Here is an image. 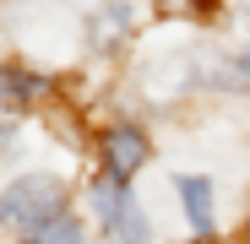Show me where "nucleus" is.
I'll list each match as a JSON object with an SVG mask.
<instances>
[{
    "mask_svg": "<svg viewBox=\"0 0 250 244\" xmlns=\"http://www.w3.org/2000/svg\"><path fill=\"white\" fill-rule=\"evenodd\" d=\"M60 212H65V185H60L55 174H27L22 185L6 190V217L22 223L27 233H33V228H44V223L60 217Z\"/></svg>",
    "mask_w": 250,
    "mask_h": 244,
    "instance_id": "1",
    "label": "nucleus"
},
{
    "mask_svg": "<svg viewBox=\"0 0 250 244\" xmlns=\"http://www.w3.org/2000/svg\"><path fill=\"white\" fill-rule=\"evenodd\" d=\"M93 212H98L109 244H142V239H147V223H142V212H136V201L125 195V179H114V174H104V179L93 185Z\"/></svg>",
    "mask_w": 250,
    "mask_h": 244,
    "instance_id": "2",
    "label": "nucleus"
},
{
    "mask_svg": "<svg viewBox=\"0 0 250 244\" xmlns=\"http://www.w3.org/2000/svg\"><path fill=\"white\" fill-rule=\"evenodd\" d=\"M142 163H147V136H142L136 125H114V131L104 136V169H109L114 179H131Z\"/></svg>",
    "mask_w": 250,
    "mask_h": 244,
    "instance_id": "3",
    "label": "nucleus"
},
{
    "mask_svg": "<svg viewBox=\"0 0 250 244\" xmlns=\"http://www.w3.org/2000/svg\"><path fill=\"white\" fill-rule=\"evenodd\" d=\"M180 195H185V212H190V228L196 233H212V185L207 179H180Z\"/></svg>",
    "mask_w": 250,
    "mask_h": 244,
    "instance_id": "4",
    "label": "nucleus"
},
{
    "mask_svg": "<svg viewBox=\"0 0 250 244\" xmlns=\"http://www.w3.org/2000/svg\"><path fill=\"white\" fill-rule=\"evenodd\" d=\"M27 244H82V228L60 212V217H49L44 228H33V233H27Z\"/></svg>",
    "mask_w": 250,
    "mask_h": 244,
    "instance_id": "5",
    "label": "nucleus"
},
{
    "mask_svg": "<svg viewBox=\"0 0 250 244\" xmlns=\"http://www.w3.org/2000/svg\"><path fill=\"white\" fill-rule=\"evenodd\" d=\"M27 98H38V76H27V71H6V103H27Z\"/></svg>",
    "mask_w": 250,
    "mask_h": 244,
    "instance_id": "6",
    "label": "nucleus"
},
{
    "mask_svg": "<svg viewBox=\"0 0 250 244\" xmlns=\"http://www.w3.org/2000/svg\"><path fill=\"white\" fill-rule=\"evenodd\" d=\"M120 27H125V11L114 6V17H98V27H93L98 38H93V44H98V49H114V44H120Z\"/></svg>",
    "mask_w": 250,
    "mask_h": 244,
    "instance_id": "7",
    "label": "nucleus"
},
{
    "mask_svg": "<svg viewBox=\"0 0 250 244\" xmlns=\"http://www.w3.org/2000/svg\"><path fill=\"white\" fill-rule=\"evenodd\" d=\"M163 6H169V11H185V6H190V0H163Z\"/></svg>",
    "mask_w": 250,
    "mask_h": 244,
    "instance_id": "8",
    "label": "nucleus"
},
{
    "mask_svg": "<svg viewBox=\"0 0 250 244\" xmlns=\"http://www.w3.org/2000/svg\"><path fill=\"white\" fill-rule=\"evenodd\" d=\"M245 71H250V55H245Z\"/></svg>",
    "mask_w": 250,
    "mask_h": 244,
    "instance_id": "9",
    "label": "nucleus"
},
{
    "mask_svg": "<svg viewBox=\"0 0 250 244\" xmlns=\"http://www.w3.org/2000/svg\"><path fill=\"white\" fill-rule=\"evenodd\" d=\"M245 244H250V233H245Z\"/></svg>",
    "mask_w": 250,
    "mask_h": 244,
    "instance_id": "10",
    "label": "nucleus"
}]
</instances>
